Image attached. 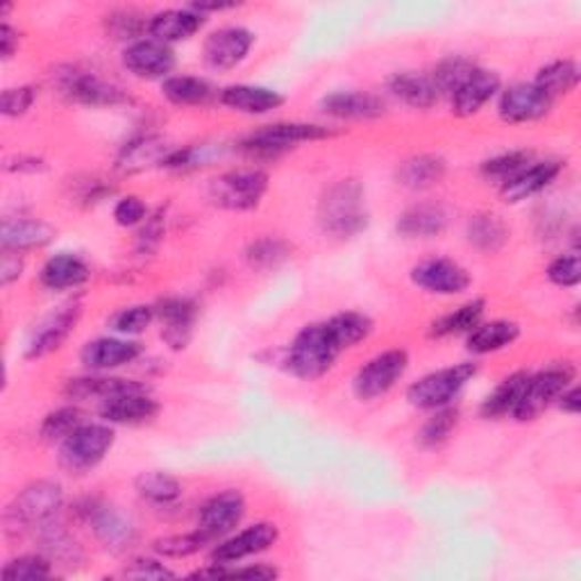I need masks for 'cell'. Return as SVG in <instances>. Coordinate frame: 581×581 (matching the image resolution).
I'll use <instances>...</instances> for the list:
<instances>
[{"mask_svg":"<svg viewBox=\"0 0 581 581\" xmlns=\"http://www.w3.org/2000/svg\"><path fill=\"white\" fill-rule=\"evenodd\" d=\"M321 230L336 239H352L369 228L366 191L360 180H339L319 200Z\"/></svg>","mask_w":581,"mask_h":581,"instance_id":"1","label":"cell"},{"mask_svg":"<svg viewBox=\"0 0 581 581\" xmlns=\"http://www.w3.org/2000/svg\"><path fill=\"white\" fill-rule=\"evenodd\" d=\"M341 352L343 350L334 341L328 325L314 323L298 332V336L287 350L284 364L293 377L304 380V382H314L334 369Z\"/></svg>","mask_w":581,"mask_h":581,"instance_id":"2","label":"cell"},{"mask_svg":"<svg viewBox=\"0 0 581 581\" xmlns=\"http://www.w3.org/2000/svg\"><path fill=\"white\" fill-rule=\"evenodd\" d=\"M64 488L53 479H37L14 498L6 513L8 531H37L62 516Z\"/></svg>","mask_w":581,"mask_h":581,"instance_id":"3","label":"cell"},{"mask_svg":"<svg viewBox=\"0 0 581 581\" xmlns=\"http://www.w3.org/2000/svg\"><path fill=\"white\" fill-rule=\"evenodd\" d=\"M330 137H334V129L325 125L282 121V123H271V125H263L255 129L239 144V148L255 159H273L300 144L325 142Z\"/></svg>","mask_w":581,"mask_h":581,"instance_id":"4","label":"cell"},{"mask_svg":"<svg viewBox=\"0 0 581 581\" xmlns=\"http://www.w3.org/2000/svg\"><path fill=\"white\" fill-rule=\"evenodd\" d=\"M574 377L577 371L570 362H554L539 373H529V380L525 384V391L511 418H516L518 423L536 421L552 405H557L559 395L570 384H574Z\"/></svg>","mask_w":581,"mask_h":581,"instance_id":"5","label":"cell"},{"mask_svg":"<svg viewBox=\"0 0 581 581\" xmlns=\"http://www.w3.org/2000/svg\"><path fill=\"white\" fill-rule=\"evenodd\" d=\"M116 434L110 423H84L60 443V464L71 475L92 473L114 448Z\"/></svg>","mask_w":581,"mask_h":581,"instance_id":"6","label":"cell"},{"mask_svg":"<svg viewBox=\"0 0 581 581\" xmlns=\"http://www.w3.org/2000/svg\"><path fill=\"white\" fill-rule=\"evenodd\" d=\"M479 366L473 362H464L450 369L434 371L418 382H414L407 391L409 405L425 412H436L443 407H450L466 388V384L477 375Z\"/></svg>","mask_w":581,"mask_h":581,"instance_id":"7","label":"cell"},{"mask_svg":"<svg viewBox=\"0 0 581 581\" xmlns=\"http://www.w3.org/2000/svg\"><path fill=\"white\" fill-rule=\"evenodd\" d=\"M53 84L66 101L86 107H116L129 101L121 86L71 64L53 71Z\"/></svg>","mask_w":581,"mask_h":581,"instance_id":"8","label":"cell"},{"mask_svg":"<svg viewBox=\"0 0 581 581\" xmlns=\"http://www.w3.org/2000/svg\"><path fill=\"white\" fill-rule=\"evenodd\" d=\"M268 191V173L261 168L228 170L209 183V200L230 211H250L259 207Z\"/></svg>","mask_w":581,"mask_h":581,"instance_id":"9","label":"cell"},{"mask_svg":"<svg viewBox=\"0 0 581 581\" xmlns=\"http://www.w3.org/2000/svg\"><path fill=\"white\" fill-rule=\"evenodd\" d=\"M77 513L92 527L94 536L105 550L121 554L137 543V527H134V522L116 507L105 505L101 500H84L80 502Z\"/></svg>","mask_w":581,"mask_h":581,"instance_id":"10","label":"cell"},{"mask_svg":"<svg viewBox=\"0 0 581 581\" xmlns=\"http://www.w3.org/2000/svg\"><path fill=\"white\" fill-rule=\"evenodd\" d=\"M407 369H409V354L405 350L400 347L384 350L356 371L352 380V391L364 402L377 400L386 395L391 388H395V384L405 377Z\"/></svg>","mask_w":581,"mask_h":581,"instance_id":"11","label":"cell"},{"mask_svg":"<svg viewBox=\"0 0 581 581\" xmlns=\"http://www.w3.org/2000/svg\"><path fill=\"white\" fill-rule=\"evenodd\" d=\"M280 539V527L276 522H255L237 533L220 539L209 552V563L218 566H235L250 557H257L266 550H271Z\"/></svg>","mask_w":581,"mask_h":581,"instance_id":"12","label":"cell"},{"mask_svg":"<svg viewBox=\"0 0 581 581\" xmlns=\"http://www.w3.org/2000/svg\"><path fill=\"white\" fill-rule=\"evenodd\" d=\"M255 46V34L241 25L214 30L203 43V60L211 71L226 73L243 64Z\"/></svg>","mask_w":581,"mask_h":581,"instance_id":"13","label":"cell"},{"mask_svg":"<svg viewBox=\"0 0 581 581\" xmlns=\"http://www.w3.org/2000/svg\"><path fill=\"white\" fill-rule=\"evenodd\" d=\"M248 511L246 496L237 488L220 490V494L211 496L198 513V529H203L211 543H218L220 539H226L237 527L243 522Z\"/></svg>","mask_w":581,"mask_h":581,"instance_id":"14","label":"cell"},{"mask_svg":"<svg viewBox=\"0 0 581 581\" xmlns=\"http://www.w3.org/2000/svg\"><path fill=\"white\" fill-rule=\"evenodd\" d=\"M412 282L432 295H459L470 289L473 278L455 259H425L412 271Z\"/></svg>","mask_w":581,"mask_h":581,"instance_id":"15","label":"cell"},{"mask_svg":"<svg viewBox=\"0 0 581 581\" xmlns=\"http://www.w3.org/2000/svg\"><path fill=\"white\" fill-rule=\"evenodd\" d=\"M155 317L162 325V339L170 350L180 352L191 343L198 321V304L191 298L170 295L159 300L155 304Z\"/></svg>","mask_w":581,"mask_h":581,"instance_id":"16","label":"cell"},{"mask_svg":"<svg viewBox=\"0 0 581 581\" xmlns=\"http://www.w3.org/2000/svg\"><path fill=\"white\" fill-rule=\"evenodd\" d=\"M554 101L533 82H516L500 94L498 114L505 123L520 125L541 121L552 112Z\"/></svg>","mask_w":581,"mask_h":581,"instance_id":"17","label":"cell"},{"mask_svg":"<svg viewBox=\"0 0 581 581\" xmlns=\"http://www.w3.org/2000/svg\"><path fill=\"white\" fill-rule=\"evenodd\" d=\"M123 66L139 80H166L175 69V53L168 43L157 39H139L123 51Z\"/></svg>","mask_w":581,"mask_h":581,"instance_id":"18","label":"cell"},{"mask_svg":"<svg viewBox=\"0 0 581 581\" xmlns=\"http://www.w3.org/2000/svg\"><path fill=\"white\" fill-rule=\"evenodd\" d=\"M80 317H82V304L73 300L62 304L51 317L43 319L28 343L25 360H41V356H49L51 352L60 350L64 341L71 336V332L75 330Z\"/></svg>","mask_w":581,"mask_h":581,"instance_id":"19","label":"cell"},{"mask_svg":"<svg viewBox=\"0 0 581 581\" xmlns=\"http://www.w3.org/2000/svg\"><path fill=\"white\" fill-rule=\"evenodd\" d=\"M142 354H144V347L137 341L116 339V336H101V339L89 341L82 347L80 360L89 371L107 373V371L134 364Z\"/></svg>","mask_w":581,"mask_h":581,"instance_id":"20","label":"cell"},{"mask_svg":"<svg viewBox=\"0 0 581 581\" xmlns=\"http://www.w3.org/2000/svg\"><path fill=\"white\" fill-rule=\"evenodd\" d=\"M173 151L175 148L159 134H142L121 148L116 155V170L121 175H137L151 168H164Z\"/></svg>","mask_w":581,"mask_h":581,"instance_id":"21","label":"cell"},{"mask_svg":"<svg viewBox=\"0 0 581 581\" xmlns=\"http://www.w3.org/2000/svg\"><path fill=\"white\" fill-rule=\"evenodd\" d=\"M563 162L559 159H546V162H531L522 173H518L513 180L505 183L500 187V196L507 205L525 203L533 196L546 191L563 170Z\"/></svg>","mask_w":581,"mask_h":581,"instance_id":"22","label":"cell"},{"mask_svg":"<svg viewBox=\"0 0 581 581\" xmlns=\"http://www.w3.org/2000/svg\"><path fill=\"white\" fill-rule=\"evenodd\" d=\"M500 92V75L486 69H475L453 92V114L468 118L484 110L488 101H494Z\"/></svg>","mask_w":581,"mask_h":581,"instance_id":"23","label":"cell"},{"mask_svg":"<svg viewBox=\"0 0 581 581\" xmlns=\"http://www.w3.org/2000/svg\"><path fill=\"white\" fill-rule=\"evenodd\" d=\"M159 414V402L144 391L123 393L101 405V416L110 425H146Z\"/></svg>","mask_w":581,"mask_h":581,"instance_id":"24","label":"cell"},{"mask_svg":"<svg viewBox=\"0 0 581 581\" xmlns=\"http://www.w3.org/2000/svg\"><path fill=\"white\" fill-rule=\"evenodd\" d=\"M218 101L222 107L248 116L271 114L284 105V96L280 92L257 84H230L220 89Z\"/></svg>","mask_w":581,"mask_h":581,"instance_id":"25","label":"cell"},{"mask_svg":"<svg viewBox=\"0 0 581 581\" xmlns=\"http://www.w3.org/2000/svg\"><path fill=\"white\" fill-rule=\"evenodd\" d=\"M55 239V230L39 218H6L0 228V246L3 252H30L49 246Z\"/></svg>","mask_w":581,"mask_h":581,"instance_id":"26","label":"cell"},{"mask_svg":"<svg viewBox=\"0 0 581 581\" xmlns=\"http://www.w3.org/2000/svg\"><path fill=\"white\" fill-rule=\"evenodd\" d=\"M321 110L339 121H375L386 114V103L371 92H334L321 101Z\"/></svg>","mask_w":581,"mask_h":581,"instance_id":"27","label":"cell"},{"mask_svg":"<svg viewBox=\"0 0 581 581\" xmlns=\"http://www.w3.org/2000/svg\"><path fill=\"white\" fill-rule=\"evenodd\" d=\"M450 216L443 205L421 203L397 218V235L405 239H434L448 230Z\"/></svg>","mask_w":581,"mask_h":581,"instance_id":"28","label":"cell"},{"mask_svg":"<svg viewBox=\"0 0 581 581\" xmlns=\"http://www.w3.org/2000/svg\"><path fill=\"white\" fill-rule=\"evenodd\" d=\"M207 23V17L194 12L191 8H177V10H164L151 17L148 34L162 43H180L191 39L203 30Z\"/></svg>","mask_w":581,"mask_h":581,"instance_id":"29","label":"cell"},{"mask_svg":"<svg viewBox=\"0 0 581 581\" xmlns=\"http://www.w3.org/2000/svg\"><path fill=\"white\" fill-rule=\"evenodd\" d=\"M92 278V271L82 257L71 252H60L41 266L39 282L49 291H71L80 289Z\"/></svg>","mask_w":581,"mask_h":581,"instance_id":"30","label":"cell"},{"mask_svg":"<svg viewBox=\"0 0 581 581\" xmlns=\"http://www.w3.org/2000/svg\"><path fill=\"white\" fill-rule=\"evenodd\" d=\"M146 384L125 380V377H110V375H86L69 380L64 393L69 400H98L101 405L112 397H118L123 393L132 391H144Z\"/></svg>","mask_w":581,"mask_h":581,"instance_id":"31","label":"cell"},{"mask_svg":"<svg viewBox=\"0 0 581 581\" xmlns=\"http://www.w3.org/2000/svg\"><path fill=\"white\" fill-rule=\"evenodd\" d=\"M34 536L41 546V554H46L55 566L75 568L84 561L82 548L77 546V541L69 533V529L62 525L60 518L39 527Z\"/></svg>","mask_w":581,"mask_h":581,"instance_id":"32","label":"cell"},{"mask_svg":"<svg viewBox=\"0 0 581 581\" xmlns=\"http://www.w3.org/2000/svg\"><path fill=\"white\" fill-rule=\"evenodd\" d=\"M445 173H448V162H445L440 155H416L409 157L407 162H402L397 168V185L412 191H425L436 187Z\"/></svg>","mask_w":581,"mask_h":581,"instance_id":"33","label":"cell"},{"mask_svg":"<svg viewBox=\"0 0 581 581\" xmlns=\"http://www.w3.org/2000/svg\"><path fill=\"white\" fill-rule=\"evenodd\" d=\"M466 237H468V243L473 248H477L479 252L496 255L509 243L511 230H509L507 222L502 220V216L490 214V211H481V214H475L468 220Z\"/></svg>","mask_w":581,"mask_h":581,"instance_id":"34","label":"cell"},{"mask_svg":"<svg viewBox=\"0 0 581 581\" xmlns=\"http://www.w3.org/2000/svg\"><path fill=\"white\" fill-rule=\"evenodd\" d=\"M388 92L414 110H432L440 101L434 80L423 73H395L388 80Z\"/></svg>","mask_w":581,"mask_h":581,"instance_id":"35","label":"cell"},{"mask_svg":"<svg viewBox=\"0 0 581 581\" xmlns=\"http://www.w3.org/2000/svg\"><path fill=\"white\" fill-rule=\"evenodd\" d=\"M529 380V373L527 371H518L509 377H505L494 393H488L486 400L481 402L479 407V414L486 418V421H500V418H507V416H513L518 402H520V395L525 391V384Z\"/></svg>","mask_w":581,"mask_h":581,"instance_id":"36","label":"cell"},{"mask_svg":"<svg viewBox=\"0 0 581 581\" xmlns=\"http://www.w3.org/2000/svg\"><path fill=\"white\" fill-rule=\"evenodd\" d=\"M518 339L520 325L516 321H490L470 330L466 345L473 354H490L513 345Z\"/></svg>","mask_w":581,"mask_h":581,"instance_id":"37","label":"cell"},{"mask_svg":"<svg viewBox=\"0 0 581 581\" xmlns=\"http://www.w3.org/2000/svg\"><path fill=\"white\" fill-rule=\"evenodd\" d=\"M162 96L177 107H198L214 98V86L205 77L170 75L162 82Z\"/></svg>","mask_w":581,"mask_h":581,"instance_id":"38","label":"cell"},{"mask_svg":"<svg viewBox=\"0 0 581 581\" xmlns=\"http://www.w3.org/2000/svg\"><path fill=\"white\" fill-rule=\"evenodd\" d=\"M484 311H486V300H481V298L468 300L461 307H457L455 311H450V314L436 319L429 328V336L432 339H448V336L468 334L470 330H475L481 323Z\"/></svg>","mask_w":581,"mask_h":581,"instance_id":"39","label":"cell"},{"mask_svg":"<svg viewBox=\"0 0 581 581\" xmlns=\"http://www.w3.org/2000/svg\"><path fill=\"white\" fill-rule=\"evenodd\" d=\"M134 488H137V496L153 507H173L183 498V484L162 470L142 473L134 481Z\"/></svg>","mask_w":581,"mask_h":581,"instance_id":"40","label":"cell"},{"mask_svg":"<svg viewBox=\"0 0 581 581\" xmlns=\"http://www.w3.org/2000/svg\"><path fill=\"white\" fill-rule=\"evenodd\" d=\"M579 66L572 60H557L546 64L539 73H536L533 84L541 89L543 94H548L552 101L559 96L570 94L572 89L579 84Z\"/></svg>","mask_w":581,"mask_h":581,"instance_id":"41","label":"cell"},{"mask_svg":"<svg viewBox=\"0 0 581 581\" xmlns=\"http://www.w3.org/2000/svg\"><path fill=\"white\" fill-rule=\"evenodd\" d=\"M328 330L332 332L334 341L341 345V350L354 347L356 343H362L371 336L373 332V321L360 311H343V314L332 317L325 321Z\"/></svg>","mask_w":581,"mask_h":581,"instance_id":"42","label":"cell"},{"mask_svg":"<svg viewBox=\"0 0 581 581\" xmlns=\"http://www.w3.org/2000/svg\"><path fill=\"white\" fill-rule=\"evenodd\" d=\"M293 248L280 237H261L246 246V261L255 271H271L291 257Z\"/></svg>","mask_w":581,"mask_h":581,"instance_id":"43","label":"cell"},{"mask_svg":"<svg viewBox=\"0 0 581 581\" xmlns=\"http://www.w3.org/2000/svg\"><path fill=\"white\" fill-rule=\"evenodd\" d=\"M207 546H214L209 536L203 529H194L187 533H170L153 543V550L164 559H189L203 552Z\"/></svg>","mask_w":581,"mask_h":581,"instance_id":"44","label":"cell"},{"mask_svg":"<svg viewBox=\"0 0 581 581\" xmlns=\"http://www.w3.org/2000/svg\"><path fill=\"white\" fill-rule=\"evenodd\" d=\"M533 162V155L529 151H511V153H502L498 157H490L481 164V177L488 183H496V185H505L518 173H522L529 164Z\"/></svg>","mask_w":581,"mask_h":581,"instance_id":"45","label":"cell"},{"mask_svg":"<svg viewBox=\"0 0 581 581\" xmlns=\"http://www.w3.org/2000/svg\"><path fill=\"white\" fill-rule=\"evenodd\" d=\"M457 425H459V409H455L453 405L436 409L434 416L427 418L425 425L421 427L418 443L427 450H436V448H440L443 443L450 440Z\"/></svg>","mask_w":581,"mask_h":581,"instance_id":"46","label":"cell"},{"mask_svg":"<svg viewBox=\"0 0 581 581\" xmlns=\"http://www.w3.org/2000/svg\"><path fill=\"white\" fill-rule=\"evenodd\" d=\"M151 19H146L137 10H114L105 17V32L114 41H125L127 46L139 41L148 32Z\"/></svg>","mask_w":581,"mask_h":581,"instance_id":"47","label":"cell"},{"mask_svg":"<svg viewBox=\"0 0 581 581\" xmlns=\"http://www.w3.org/2000/svg\"><path fill=\"white\" fill-rule=\"evenodd\" d=\"M82 425H84V414L80 407L75 405L60 407L41 421L39 436L46 443H64Z\"/></svg>","mask_w":581,"mask_h":581,"instance_id":"48","label":"cell"},{"mask_svg":"<svg viewBox=\"0 0 581 581\" xmlns=\"http://www.w3.org/2000/svg\"><path fill=\"white\" fill-rule=\"evenodd\" d=\"M53 561L46 554H21L3 566L6 581H43L53 577Z\"/></svg>","mask_w":581,"mask_h":581,"instance_id":"49","label":"cell"},{"mask_svg":"<svg viewBox=\"0 0 581 581\" xmlns=\"http://www.w3.org/2000/svg\"><path fill=\"white\" fill-rule=\"evenodd\" d=\"M475 69H477V66H475L468 58L453 55V58H445L443 62H438L429 77L434 80V84H436L440 96H453L455 89H457Z\"/></svg>","mask_w":581,"mask_h":581,"instance_id":"50","label":"cell"},{"mask_svg":"<svg viewBox=\"0 0 581 581\" xmlns=\"http://www.w3.org/2000/svg\"><path fill=\"white\" fill-rule=\"evenodd\" d=\"M155 307L148 304H132L116 311L112 319V328L123 336H137L146 332L155 321Z\"/></svg>","mask_w":581,"mask_h":581,"instance_id":"51","label":"cell"},{"mask_svg":"<svg viewBox=\"0 0 581 581\" xmlns=\"http://www.w3.org/2000/svg\"><path fill=\"white\" fill-rule=\"evenodd\" d=\"M548 280L561 289H574L581 282V261L577 250L559 255L548 266Z\"/></svg>","mask_w":581,"mask_h":581,"instance_id":"52","label":"cell"},{"mask_svg":"<svg viewBox=\"0 0 581 581\" xmlns=\"http://www.w3.org/2000/svg\"><path fill=\"white\" fill-rule=\"evenodd\" d=\"M37 101V89L30 84L6 89L3 98H0V112L8 118H19L32 110Z\"/></svg>","mask_w":581,"mask_h":581,"instance_id":"53","label":"cell"},{"mask_svg":"<svg viewBox=\"0 0 581 581\" xmlns=\"http://www.w3.org/2000/svg\"><path fill=\"white\" fill-rule=\"evenodd\" d=\"M148 218V207L142 198L137 196H125L116 203L114 207V220L121 228H134L142 226V222Z\"/></svg>","mask_w":581,"mask_h":581,"instance_id":"54","label":"cell"},{"mask_svg":"<svg viewBox=\"0 0 581 581\" xmlns=\"http://www.w3.org/2000/svg\"><path fill=\"white\" fill-rule=\"evenodd\" d=\"M164 237V209H159L155 216L144 220V228L137 237L139 252H153Z\"/></svg>","mask_w":581,"mask_h":581,"instance_id":"55","label":"cell"},{"mask_svg":"<svg viewBox=\"0 0 581 581\" xmlns=\"http://www.w3.org/2000/svg\"><path fill=\"white\" fill-rule=\"evenodd\" d=\"M125 574L132 579H175L177 577L173 570H168L157 559H137L125 570Z\"/></svg>","mask_w":581,"mask_h":581,"instance_id":"56","label":"cell"},{"mask_svg":"<svg viewBox=\"0 0 581 581\" xmlns=\"http://www.w3.org/2000/svg\"><path fill=\"white\" fill-rule=\"evenodd\" d=\"M25 259L21 252H3V259H0V284L10 287L23 276Z\"/></svg>","mask_w":581,"mask_h":581,"instance_id":"57","label":"cell"},{"mask_svg":"<svg viewBox=\"0 0 581 581\" xmlns=\"http://www.w3.org/2000/svg\"><path fill=\"white\" fill-rule=\"evenodd\" d=\"M46 162L39 159V157H32V155H17L12 159L6 162V170L8 173H30V175H37V173H43L46 170Z\"/></svg>","mask_w":581,"mask_h":581,"instance_id":"58","label":"cell"},{"mask_svg":"<svg viewBox=\"0 0 581 581\" xmlns=\"http://www.w3.org/2000/svg\"><path fill=\"white\" fill-rule=\"evenodd\" d=\"M19 51V32L10 25V23H3V28H0V58H3V62H10Z\"/></svg>","mask_w":581,"mask_h":581,"instance_id":"59","label":"cell"},{"mask_svg":"<svg viewBox=\"0 0 581 581\" xmlns=\"http://www.w3.org/2000/svg\"><path fill=\"white\" fill-rule=\"evenodd\" d=\"M557 405L563 414L568 416H577L581 412V393H579V386L577 384H570L557 400Z\"/></svg>","mask_w":581,"mask_h":581,"instance_id":"60","label":"cell"},{"mask_svg":"<svg viewBox=\"0 0 581 581\" xmlns=\"http://www.w3.org/2000/svg\"><path fill=\"white\" fill-rule=\"evenodd\" d=\"M189 8H191L194 12L207 17V14H211V12H228V10H235L237 3H191Z\"/></svg>","mask_w":581,"mask_h":581,"instance_id":"61","label":"cell"}]
</instances>
